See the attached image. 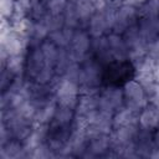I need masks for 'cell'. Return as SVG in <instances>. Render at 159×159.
<instances>
[{"label":"cell","instance_id":"obj_1","mask_svg":"<svg viewBox=\"0 0 159 159\" xmlns=\"http://www.w3.org/2000/svg\"><path fill=\"white\" fill-rule=\"evenodd\" d=\"M134 77V67L129 61H116L109 63L102 75L104 83L109 86H123Z\"/></svg>","mask_w":159,"mask_h":159}]
</instances>
